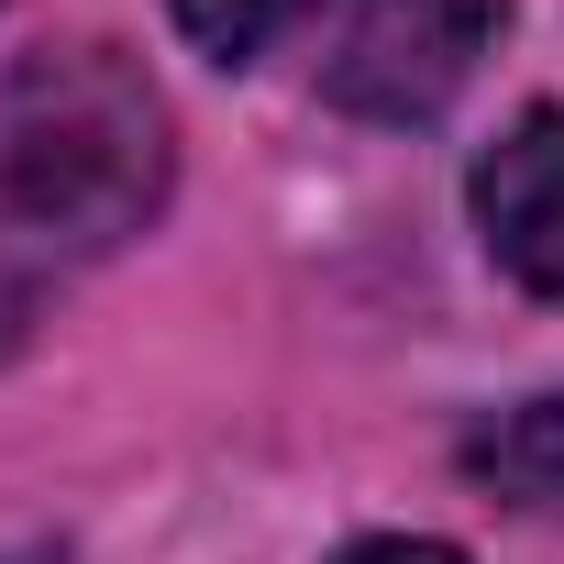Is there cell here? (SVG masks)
<instances>
[{
	"instance_id": "1",
	"label": "cell",
	"mask_w": 564,
	"mask_h": 564,
	"mask_svg": "<svg viewBox=\"0 0 564 564\" xmlns=\"http://www.w3.org/2000/svg\"><path fill=\"white\" fill-rule=\"evenodd\" d=\"M177 177V133L155 78L122 45H45L0 67V355L67 276L122 254Z\"/></svg>"
},
{
	"instance_id": "2",
	"label": "cell",
	"mask_w": 564,
	"mask_h": 564,
	"mask_svg": "<svg viewBox=\"0 0 564 564\" xmlns=\"http://www.w3.org/2000/svg\"><path fill=\"white\" fill-rule=\"evenodd\" d=\"M509 0H344L322 89L366 122H443L465 78L487 67Z\"/></svg>"
},
{
	"instance_id": "3",
	"label": "cell",
	"mask_w": 564,
	"mask_h": 564,
	"mask_svg": "<svg viewBox=\"0 0 564 564\" xmlns=\"http://www.w3.org/2000/svg\"><path fill=\"white\" fill-rule=\"evenodd\" d=\"M476 232L487 254L520 276L531 300L564 311V111H520L487 155H476Z\"/></svg>"
},
{
	"instance_id": "4",
	"label": "cell",
	"mask_w": 564,
	"mask_h": 564,
	"mask_svg": "<svg viewBox=\"0 0 564 564\" xmlns=\"http://www.w3.org/2000/svg\"><path fill=\"white\" fill-rule=\"evenodd\" d=\"M465 476L520 520H564V388H542L520 410H487L465 432Z\"/></svg>"
},
{
	"instance_id": "5",
	"label": "cell",
	"mask_w": 564,
	"mask_h": 564,
	"mask_svg": "<svg viewBox=\"0 0 564 564\" xmlns=\"http://www.w3.org/2000/svg\"><path fill=\"white\" fill-rule=\"evenodd\" d=\"M300 0H177V34L210 56V67H254L276 34H289Z\"/></svg>"
},
{
	"instance_id": "6",
	"label": "cell",
	"mask_w": 564,
	"mask_h": 564,
	"mask_svg": "<svg viewBox=\"0 0 564 564\" xmlns=\"http://www.w3.org/2000/svg\"><path fill=\"white\" fill-rule=\"evenodd\" d=\"M333 564H465L454 542H410V531H377V542H355V553H333Z\"/></svg>"
}]
</instances>
